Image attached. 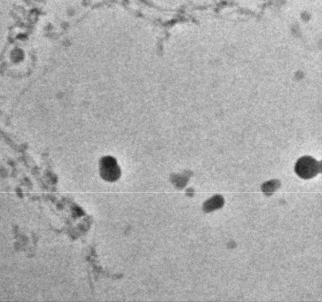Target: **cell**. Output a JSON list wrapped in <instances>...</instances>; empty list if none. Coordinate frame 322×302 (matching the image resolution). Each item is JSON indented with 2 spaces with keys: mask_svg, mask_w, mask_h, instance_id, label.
<instances>
[{
  "mask_svg": "<svg viewBox=\"0 0 322 302\" xmlns=\"http://www.w3.org/2000/svg\"><path fill=\"white\" fill-rule=\"evenodd\" d=\"M223 204H224L223 198L220 197V196H216V197L210 199L209 201H207L205 203V211H212V210L216 209V208H221Z\"/></svg>",
  "mask_w": 322,
  "mask_h": 302,
  "instance_id": "3957f363",
  "label": "cell"
},
{
  "mask_svg": "<svg viewBox=\"0 0 322 302\" xmlns=\"http://www.w3.org/2000/svg\"><path fill=\"white\" fill-rule=\"evenodd\" d=\"M295 170L300 177L310 179L321 172V163L311 156H303L298 160Z\"/></svg>",
  "mask_w": 322,
  "mask_h": 302,
  "instance_id": "6da1fadb",
  "label": "cell"
},
{
  "mask_svg": "<svg viewBox=\"0 0 322 302\" xmlns=\"http://www.w3.org/2000/svg\"><path fill=\"white\" fill-rule=\"evenodd\" d=\"M101 175L108 182H115L120 177L121 170L116 159L110 156L103 158L101 161Z\"/></svg>",
  "mask_w": 322,
  "mask_h": 302,
  "instance_id": "7a4b0ae2",
  "label": "cell"
}]
</instances>
